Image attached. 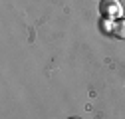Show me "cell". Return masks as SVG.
I'll return each mask as SVG.
<instances>
[{
  "instance_id": "6da1fadb",
  "label": "cell",
  "mask_w": 125,
  "mask_h": 119,
  "mask_svg": "<svg viewBox=\"0 0 125 119\" xmlns=\"http://www.w3.org/2000/svg\"><path fill=\"white\" fill-rule=\"evenodd\" d=\"M99 12H101V18L119 20L121 14H123V6H121L119 0H101L99 2Z\"/></svg>"
},
{
  "instance_id": "3957f363",
  "label": "cell",
  "mask_w": 125,
  "mask_h": 119,
  "mask_svg": "<svg viewBox=\"0 0 125 119\" xmlns=\"http://www.w3.org/2000/svg\"><path fill=\"white\" fill-rule=\"evenodd\" d=\"M113 22H115V20L101 18V22H99V26H101V32H105V34H113Z\"/></svg>"
},
{
  "instance_id": "7a4b0ae2",
  "label": "cell",
  "mask_w": 125,
  "mask_h": 119,
  "mask_svg": "<svg viewBox=\"0 0 125 119\" xmlns=\"http://www.w3.org/2000/svg\"><path fill=\"white\" fill-rule=\"evenodd\" d=\"M113 36L119 40H125V18H119L113 22Z\"/></svg>"
},
{
  "instance_id": "277c9868",
  "label": "cell",
  "mask_w": 125,
  "mask_h": 119,
  "mask_svg": "<svg viewBox=\"0 0 125 119\" xmlns=\"http://www.w3.org/2000/svg\"><path fill=\"white\" fill-rule=\"evenodd\" d=\"M70 119H80V117H70Z\"/></svg>"
}]
</instances>
